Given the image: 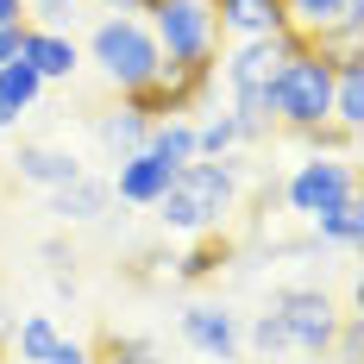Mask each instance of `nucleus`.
<instances>
[{
    "label": "nucleus",
    "instance_id": "obj_1",
    "mask_svg": "<svg viewBox=\"0 0 364 364\" xmlns=\"http://www.w3.org/2000/svg\"><path fill=\"white\" fill-rule=\"evenodd\" d=\"M239 176H245V164L239 157H195V164H182L170 188H164V201L151 208L164 232H182V239H201V232H226V220L239 214Z\"/></svg>",
    "mask_w": 364,
    "mask_h": 364
},
{
    "label": "nucleus",
    "instance_id": "obj_2",
    "mask_svg": "<svg viewBox=\"0 0 364 364\" xmlns=\"http://www.w3.org/2000/svg\"><path fill=\"white\" fill-rule=\"evenodd\" d=\"M264 101H270V126L289 132V139H308L314 126H327L333 119V50L301 38L289 57L270 70Z\"/></svg>",
    "mask_w": 364,
    "mask_h": 364
},
{
    "label": "nucleus",
    "instance_id": "obj_3",
    "mask_svg": "<svg viewBox=\"0 0 364 364\" xmlns=\"http://www.w3.org/2000/svg\"><path fill=\"white\" fill-rule=\"evenodd\" d=\"M88 63L107 75V88L119 95H132V88H145L164 75V50H157V38L139 13H107L95 32H88Z\"/></svg>",
    "mask_w": 364,
    "mask_h": 364
},
{
    "label": "nucleus",
    "instance_id": "obj_4",
    "mask_svg": "<svg viewBox=\"0 0 364 364\" xmlns=\"http://www.w3.org/2000/svg\"><path fill=\"white\" fill-rule=\"evenodd\" d=\"M151 38L164 50V70H220V19L214 0H151Z\"/></svg>",
    "mask_w": 364,
    "mask_h": 364
},
{
    "label": "nucleus",
    "instance_id": "obj_5",
    "mask_svg": "<svg viewBox=\"0 0 364 364\" xmlns=\"http://www.w3.org/2000/svg\"><path fill=\"white\" fill-rule=\"evenodd\" d=\"M264 314L277 321L283 346H289V358L327 364V358H333V346H339V327H346V314H352V308H339L327 289H308V283H295V289H270Z\"/></svg>",
    "mask_w": 364,
    "mask_h": 364
},
{
    "label": "nucleus",
    "instance_id": "obj_6",
    "mask_svg": "<svg viewBox=\"0 0 364 364\" xmlns=\"http://www.w3.org/2000/svg\"><path fill=\"white\" fill-rule=\"evenodd\" d=\"M352 195H358L352 157H308V164H295V176L283 182V201H289V214H301V220L333 214V208L352 201Z\"/></svg>",
    "mask_w": 364,
    "mask_h": 364
},
{
    "label": "nucleus",
    "instance_id": "obj_7",
    "mask_svg": "<svg viewBox=\"0 0 364 364\" xmlns=\"http://www.w3.org/2000/svg\"><path fill=\"white\" fill-rule=\"evenodd\" d=\"M182 346L208 364H245V321L220 301H188L182 308Z\"/></svg>",
    "mask_w": 364,
    "mask_h": 364
},
{
    "label": "nucleus",
    "instance_id": "obj_8",
    "mask_svg": "<svg viewBox=\"0 0 364 364\" xmlns=\"http://www.w3.org/2000/svg\"><path fill=\"white\" fill-rule=\"evenodd\" d=\"M19 63H32L38 82H70V75L82 70V50H75V38L57 32V26H26Z\"/></svg>",
    "mask_w": 364,
    "mask_h": 364
},
{
    "label": "nucleus",
    "instance_id": "obj_9",
    "mask_svg": "<svg viewBox=\"0 0 364 364\" xmlns=\"http://www.w3.org/2000/svg\"><path fill=\"white\" fill-rule=\"evenodd\" d=\"M170 164L164 157H151V151H132V157H119V170H113V195L126 201V208H157L164 201V188H170Z\"/></svg>",
    "mask_w": 364,
    "mask_h": 364
},
{
    "label": "nucleus",
    "instance_id": "obj_10",
    "mask_svg": "<svg viewBox=\"0 0 364 364\" xmlns=\"http://www.w3.org/2000/svg\"><path fill=\"white\" fill-rule=\"evenodd\" d=\"M107 201H113V182L107 176H82L63 182V188H50V214L57 226H95V220H107Z\"/></svg>",
    "mask_w": 364,
    "mask_h": 364
},
{
    "label": "nucleus",
    "instance_id": "obj_11",
    "mask_svg": "<svg viewBox=\"0 0 364 364\" xmlns=\"http://www.w3.org/2000/svg\"><path fill=\"white\" fill-rule=\"evenodd\" d=\"M214 19H220V38H277L289 26L283 0H214Z\"/></svg>",
    "mask_w": 364,
    "mask_h": 364
},
{
    "label": "nucleus",
    "instance_id": "obj_12",
    "mask_svg": "<svg viewBox=\"0 0 364 364\" xmlns=\"http://www.w3.org/2000/svg\"><path fill=\"white\" fill-rule=\"evenodd\" d=\"M13 170H19V182H32V188H63V182H75L82 176V157L75 151H63V145H19V157H13Z\"/></svg>",
    "mask_w": 364,
    "mask_h": 364
},
{
    "label": "nucleus",
    "instance_id": "obj_13",
    "mask_svg": "<svg viewBox=\"0 0 364 364\" xmlns=\"http://www.w3.org/2000/svg\"><path fill=\"white\" fill-rule=\"evenodd\" d=\"M301 38H327L333 26H364V0H283Z\"/></svg>",
    "mask_w": 364,
    "mask_h": 364
},
{
    "label": "nucleus",
    "instance_id": "obj_14",
    "mask_svg": "<svg viewBox=\"0 0 364 364\" xmlns=\"http://www.w3.org/2000/svg\"><path fill=\"white\" fill-rule=\"evenodd\" d=\"M232 257H239V245H232L226 232H201L182 257H170V277H176V283H214Z\"/></svg>",
    "mask_w": 364,
    "mask_h": 364
},
{
    "label": "nucleus",
    "instance_id": "obj_15",
    "mask_svg": "<svg viewBox=\"0 0 364 364\" xmlns=\"http://www.w3.org/2000/svg\"><path fill=\"white\" fill-rule=\"evenodd\" d=\"M333 126H346V132L364 126V57L358 50L333 57Z\"/></svg>",
    "mask_w": 364,
    "mask_h": 364
},
{
    "label": "nucleus",
    "instance_id": "obj_16",
    "mask_svg": "<svg viewBox=\"0 0 364 364\" xmlns=\"http://www.w3.org/2000/svg\"><path fill=\"white\" fill-rule=\"evenodd\" d=\"M145 132H151V119H139L126 101L107 107V113H95V139H101L107 157H132V151H145Z\"/></svg>",
    "mask_w": 364,
    "mask_h": 364
},
{
    "label": "nucleus",
    "instance_id": "obj_17",
    "mask_svg": "<svg viewBox=\"0 0 364 364\" xmlns=\"http://www.w3.org/2000/svg\"><path fill=\"white\" fill-rule=\"evenodd\" d=\"M38 95H44V82L32 75V63H0V132H13L19 113L38 107Z\"/></svg>",
    "mask_w": 364,
    "mask_h": 364
},
{
    "label": "nucleus",
    "instance_id": "obj_18",
    "mask_svg": "<svg viewBox=\"0 0 364 364\" xmlns=\"http://www.w3.org/2000/svg\"><path fill=\"white\" fill-rule=\"evenodd\" d=\"M145 151H151V157H164L170 170L195 164V119H151Z\"/></svg>",
    "mask_w": 364,
    "mask_h": 364
},
{
    "label": "nucleus",
    "instance_id": "obj_19",
    "mask_svg": "<svg viewBox=\"0 0 364 364\" xmlns=\"http://www.w3.org/2000/svg\"><path fill=\"white\" fill-rule=\"evenodd\" d=\"M57 339H63V333H57V321H50V314H26V321H13L6 352H13L19 364H44L50 352H57Z\"/></svg>",
    "mask_w": 364,
    "mask_h": 364
},
{
    "label": "nucleus",
    "instance_id": "obj_20",
    "mask_svg": "<svg viewBox=\"0 0 364 364\" xmlns=\"http://www.w3.org/2000/svg\"><path fill=\"white\" fill-rule=\"evenodd\" d=\"M88 364H164V358L151 352L145 339H126V333H113V327H95V339H88Z\"/></svg>",
    "mask_w": 364,
    "mask_h": 364
},
{
    "label": "nucleus",
    "instance_id": "obj_21",
    "mask_svg": "<svg viewBox=\"0 0 364 364\" xmlns=\"http://www.w3.org/2000/svg\"><path fill=\"white\" fill-rule=\"evenodd\" d=\"M239 151V126H232V113L226 107H208V119H195V157H232Z\"/></svg>",
    "mask_w": 364,
    "mask_h": 364
},
{
    "label": "nucleus",
    "instance_id": "obj_22",
    "mask_svg": "<svg viewBox=\"0 0 364 364\" xmlns=\"http://www.w3.org/2000/svg\"><path fill=\"white\" fill-rule=\"evenodd\" d=\"M308 226H314V239H333V245H346V252H352V245L364 239V201L352 195V201H339L333 214L308 220Z\"/></svg>",
    "mask_w": 364,
    "mask_h": 364
},
{
    "label": "nucleus",
    "instance_id": "obj_23",
    "mask_svg": "<svg viewBox=\"0 0 364 364\" xmlns=\"http://www.w3.org/2000/svg\"><path fill=\"white\" fill-rule=\"evenodd\" d=\"M44 264H50V277H75V245H63V239H44Z\"/></svg>",
    "mask_w": 364,
    "mask_h": 364
},
{
    "label": "nucleus",
    "instance_id": "obj_24",
    "mask_svg": "<svg viewBox=\"0 0 364 364\" xmlns=\"http://www.w3.org/2000/svg\"><path fill=\"white\" fill-rule=\"evenodd\" d=\"M63 6H70V0H26L32 26H57V19H63Z\"/></svg>",
    "mask_w": 364,
    "mask_h": 364
},
{
    "label": "nucleus",
    "instance_id": "obj_25",
    "mask_svg": "<svg viewBox=\"0 0 364 364\" xmlns=\"http://www.w3.org/2000/svg\"><path fill=\"white\" fill-rule=\"evenodd\" d=\"M19 44H26V26H0V63H19Z\"/></svg>",
    "mask_w": 364,
    "mask_h": 364
},
{
    "label": "nucleus",
    "instance_id": "obj_26",
    "mask_svg": "<svg viewBox=\"0 0 364 364\" xmlns=\"http://www.w3.org/2000/svg\"><path fill=\"white\" fill-rule=\"evenodd\" d=\"M44 364H88V346H75V339H57V352Z\"/></svg>",
    "mask_w": 364,
    "mask_h": 364
},
{
    "label": "nucleus",
    "instance_id": "obj_27",
    "mask_svg": "<svg viewBox=\"0 0 364 364\" xmlns=\"http://www.w3.org/2000/svg\"><path fill=\"white\" fill-rule=\"evenodd\" d=\"M0 26H32V13H26V0H0Z\"/></svg>",
    "mask_w": 364,
    "mask_h": 364
},
{
    "label": "nucleus",
    "instance_id": "obj_28",
    "mask_svg": "<svg viewBox=\"0 0 364 364\" xmlns=\"http://www.w3.org/2000/svg\"><path fill=\"white\" fill-rule=\"evenodd\" d=\"M0 364H6V352H0Z\"/></svg>",
    "mask_w": 364,
    "mask_h": 364
}]
</instances>
